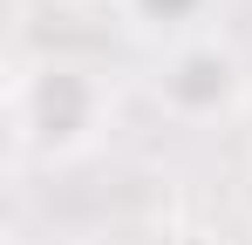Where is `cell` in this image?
<instances>
[{
    "instance_id": "obj_1",
    "label": "cell",
    "mask_w": 252,
    "mask_h": 245,
    "mask_svg": "<svg viewBox=\"0 0 252 245\" xmlns=\"http://www.w3.org/2000/svg\"><path fill=\"white\" fill-rule=\"evenodd\" d=\"M48 122H62V157H75L95 143V122H102V82L89 61L75 55H48L41 68H21L14 82V143L21 150H41Z\"/></svg>"
},
{
    "instance_id": "obj_2",
    "label": "cell",
    "mask_w": 252,
    "mask_h": 245,
    "mask_svg": "<svg viewBox=\"0 0 252 245\" xmlns=\"http://www.w3.org/2000/svg\"><path fill=\"white\" fill-rule=\"evenodd\" d=\"M129 14H143L150 28H191L205 14V0H129Z\"/></svg>"
}]
</instances>
